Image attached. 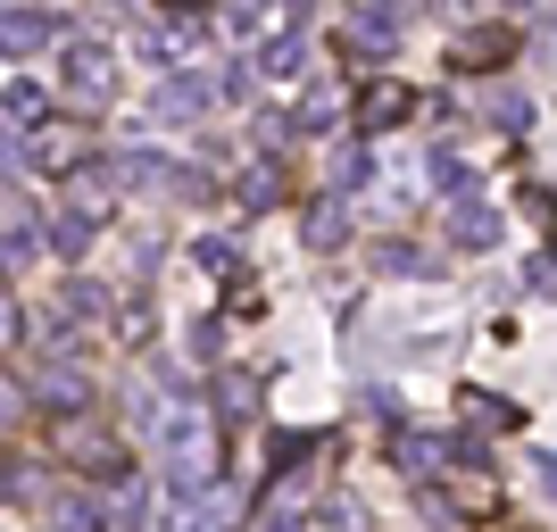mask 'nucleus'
Wrapping results in <instances>:
<instances>
[{
	"mask_svg": "<svg viewBox=\"0 0 557 532\" xmlns=\"http://www.w3.org/2000/svg\"><path fill=\"white\" fill-rule=\"evenodd\" d=\"M159 449H166V491H175V499H209L216 491V474H225V433H216L209 408L166 399L159 408Z\"/></svg>",
	"mask_w": 557,
	"mask_h": 532,
	"instance_id": "obj_1",
	"label": "nucleus"
},
{
	"mask_svg": "<svg viewBox=\"0 0 557 532\" xmlns=\"http://www.w3.org/2000/svg\"><path fill=\"white\" fill-rule=\"evenodd\" d=\"M50 449H59L67 466H84L92 483H125V474H134L125 449H116V433H109V424H92V417H59V424H50Z\"/></svg>",
	"mask_w": 557,
	"mask_h": 532,
	"instance_id": "obj_2",
	"label": "nucleus"
},
{
	"mask_svg": "<svg viewBox=\"0 0 557 532\" xmlns=\"http://www.w3.org/2000/svg\"><path fill=\"white\" fill-rule=\"evenodd\" d=\"M59 84H67L75 109H109V100H116V59H109V42L75 34V42L59 50Z\"/></svg>",
	"mask_w": 557,
	"mask_h": 532,
	"instance_id": "obj_3",
	"label": "nucleus"
},
{
	"mask_svg": "<svg viewBox=\"0 0 557 532\" xmlns=\"http://www.w3.org/2000/svg\"><path fill=\"white\" fill-rule=\"evenodd\" d=\"M209 109H216V75H200V67H166L159 92H150L159 125H191V116H209Z\"/></svg>",
	"mask_w": 557,
	"mask_h": 532,
	"instance_id": "obj_4",
	"label": "nucleus"
},
{
	"mask_svg": "<svg viewBox=\"0 0 557 532\" xmlns=\"http://www.w3.org/2000/svg\"><path fill=\"white\" fill-rule=\"evenodd\" d=\"M34 175H84L92 166V134L84 125H67V116H50V125H34Z\"/></svg>",
	"mask_w": 557,
	"mask_h": 532,
	"instance_id": "obj_5",
	"label": "nucleus"
},
{
	"mask_svg": "<svg viewBox=\"0 0 557 532\" xmlns=\"http://www.w3.org/2000/svg\"><path fill=\"white\" fill-rule=\"evenodd\" d=\"M399 34H408L399 9H349V17H342V50H349V59H392Z\"/></svg>",
	"mask_w": 557,
	"mask_h": 532,
	"instance_id": "obj_6",
	"label": "nucleus"
},
{
	"mask_svg": "<svg viewBox=\"0 0 557 532\" xmlns=\"http://www.w3.org/2000/svg\"><path fill=\"white\" fill-rule=\"evenodd\" d=\"M508 59H516V34H508V25H466L458 42H449V67H458V75L508 67Z\"/></svg>",
	"mask_w": 557,
	"mask_h": 532,
	"instance_id": "obj_7",
	"label": "nucleus"
},
{
	"mask_svg": "<svg viewBox=\"0 0 557 532\" xmlns=\"http://www.w3.org/2000/svg\"><path fill=\"white\" fill-rule=\"evenodd\" d=\"M200 42H209V17H141V50L166 59V67H184Z\"/></svg>",
	"mask_w": 557,
	"mask_h": 532,
	"instance_id": "obj_8",
	"label": "nucleus"
},
{
	"mask_svg": "<svg viewBox=\"0 0 557 532\" xmlns=\"http://www.w3.org/2000/svg\"><path fill=\"white\" fill-rule=\"evenodd\" d=\"M209 34H225V42H275V34H292V9H275V0H258V9H225V17H209Z\"/></svg>",
	"mask_w": 557,
	"mask_h": 532,
	"instance_id": "obj_9",
	"label": "nucleus"
},
{
	"mask_svg": "<svg viewBox=\"0 0 557 532\" xmlns=\"http://www.w3.org/2000/svg\"><path fill=\"white\" fill-rule=\"evenodd\" d=\"M59 42V17L50 9H0V59H34V50Z\"/></svg>",
	"mask_w": 557,
	"mask_h": 532,
	"instance_id": "obj_10",
	"label": "nucleus"
},
{
	"mask_svg": "<svg viewBox=\"0 0 557 532\" xmlns=\"http://www.w3.org/2000/svg\"><path fill=\"white\" fill-rule=\"evenodd\" d=\"M408 116H417V92H408V84H392V75L358 92V134H392V125H408Z\"/></svg>",
	"mask_w": 557,
	"mask_h": 532,
	"instance_id": "obj_11",
	"label": "nucleus"
},
{
	"mask_svg": "<svg viewBox=\"0 0 557 532\" xmlns=\"http://www.w3.org/2000/svg\"><path fill=\"white\" fill-rule=\"evenodd\" d=\"M442 499H449L458 516H499V508H508L491 466H458V474H442Z\"/></svg>",
	"mask_w": 557,
	"mask_h": 532,
	"instance_id": "obj_12",
	"label": "nucleus"
},
{
	"mask_svg": "<svg viewBox=\"0 0 557 532\" xmlns=\"http://www.w3.org/2000/svg\"><path fill=\"white\" fill-rule=\"evenodd\" d=\"M449 242H458V250H499V209H491L483 191L449 200Z\"/></svg>",
	"mask_w": 557,
	"mask_h": 532,
	"instance_id": "obj_13",
	"label": "nucleus"
},
{
	"mask_svg": "<svg viewBox=\"0 0 557 532\" xmlns=\"http://www.w3.org/2000/svg\"><path fill=\"white\" fill-rule=\"evenodd\" d=\"M342 116H349V92L333 84V75H308V92H300V116H292V125H300V134H333Z\"/></svg>",
	"mask_w": 557,
	"mask_h": 532,
	"instance_id": "obj_14",
	"label": "nucleus"
},
{
	"mask_svg": "<svg viewBox=\"0 0 557 532\" xmlns=\"http://www.w3.org/2000/svg\"><path fill=\"white\" fill-rule=\"evenodd\" d=\"M300 242H308V250H342V242H349V200H333V191H325V200H308Z\"/></svg>",
	"mask_w": 557,
	"mask_h": 532,
	"instance_id": "obj_15",
	"label": "nucleus"
},
{
	"mask_svg": "<svg viewBox=\"0 0 557 532\" xmlns=\"http://www.w3.org/2000/svg\"><path fill=\"white\" fill-rule=\"evenodd\" d=\"M258 75H275V84H300V75H308V25H292V34H275V42L258 50Z\"/></svg>",
	"mask_w": 557,
	"mask_h": 532,
	"instance_id": "obj_16",
	"label": "nucleus"
},
{
	"mask_svg": "<svg viewBox=\"0 0 557 532\" xmlns=\"http://www.w3.org/2000/svg\"><path fill=\"white\" fill-rule=\"evenodd\" d=\"M392 458H399V466H408V474H417V483H424V474H433V466H449V458H458V449H449L442 433H408V424H399Z\"/></svg>",
	"mask_w": 557,
	"mask_h": 532,
	"instance_id": "obj_17",
	"label": "nucleus"
},
{
	"mask_svg": "<svg viewBox=\"0 0 557 532\" xmlns=\"http://www.w3.org/2000/svg\"><path fill=\"white\" fill-rule=\"evenodd\" d=\"M141 184L166 191V200H209V175L200 166H166V159H141Z\"/></svg>",
	"mask_w": 557,
	"mask_h": 532,
	"instance_id": "obj_18",
	"label": "nucleus"
},
{
	"mask_svg": "<svg viewBox=\"0 0 557 532\" xmlns=\"http://www.w3.org/2000/svg\"><path fill=\"white\" fill-rule=\"evenodd\" d=\"M458 408H466V424H474V433H516V424H524V408H516V399H491V392H458Z\"/></svg>",
	"mask_w": 557,
	"mask_h": 532,
	"instance_id": "obj_19",
	"label": "nucleus"
},
{
	"mask_svg": "<svg viewBox=\"0 0 557 532\" xmlns=\"http://www.w3.org/2000/svg\"><path fill=\"white\" fill-rule=\"evenodd\" d=\"M424 175H433V184L449 191V200H466V191H474V159H466V150H424Z\"/></svg>",
	"mask_w": 557,
	"mask_h": 532,
	"instance_id": "obj_20",
	"label": "nucleus"
},
{
	"mask_svg": "<svg viewBox=\"0 0 557 532\" xmlns=\"http://www.w3.org/2000/svg\"><path fill=\"white\" fill-rule=\"evenodd\" d=\"M258 532H308L300 483H275V491H267V508H258Z\"/></svg>",
	"mask_w": 557,
	"mask_h": 532,
	"instance_id": "obj_21",
	"label": "nucleus"
},
{
	"mask_svg": "<svg viewBox=\"0 0 557 532\" xmlns=\"http://www.w3.org/2000/svg\"><path fill=\"white\" fill-rule=\"evenodd\" d=\"M233 191H242V209H275V200H283V166L275 159L242 166V184H233Z\"/></svg>",
	"mask_w": 557,
	"mask_h": 532,
	"instance_id": "obj_22",
	"label": "nucleus"
},
{
	"mask_svg": "<svg viewBox=\"0 0 557 532\" xmlns=\"http://www.w3.org/2000/svg\"><path fill=\"white\" fill-rule=\"evenodd\" d=\"M250 408H258V383H250V374H225V383H216V408H209V417H216V433H225V424H242Z\"/></svg>",
	"mask_w": 557,
	"mask_h": 532,
	"instance_id": "obj_23",
	"label": "nucleus"
},
{
	"mask_svg": "<svg viewBox=\"0 0 557 532\" xmlns=\"http://www.w3.org/2000/svg\"><path fill=\"white\" fill-rule=\"evenodd\" d=\"M367 267H383V275H433V258H424L417 242H374Z\"/></svg>",
	"mask_w": 557,
	"mask_h": 532,
	"instance_id": "obj_24",
	"label": "nucleus"
},
{
	"mask_svg": "<svg viewBox=\"0 0 557 532\" xmlns=\"http://www.w3.org/2000/svg\"><path fill=\"white\" fill-rule=\"evenodd\" d=\"M367 175H374V150L367 141H342V150H333V200H342L349 184H367Z\"/></svg>",
	"mask_w": 557,
	"mask_h": 532,
	"instance_id": "obj_25",
	"label": "nucleus"
},
{
	"mask_svg": "<svg viewBox=\"0 0 557 532\" xmlns=\"http://www.w3.org/2000/svg\"><path fill=\"white\" fill-rule=\"evenodd\" d=\"M34 392H42V399H59V417H84V374H75V367H50L42 383H34Z\"/></svg>",
	"mask_w": 557,
	"mask_h": 532,
	"instance_id": "obj_26",
	"label": "nucleus"
},
{
	"mask_svg": "<svg viewBox=\"0 0 557 532\" xmlns=\"http://www.w3.org/2000/svg\"><path fill=\"white\" fill-rule=\"evenodd\" d=\"M0 116H9V125H50V100L34 92V84H9V92H0Z\"/></svg>",
	"mask_w": 557,
	"mask_h": 532,
	"instance_id": "obj_27",
	"label": "nucleus"
},
{
	"mask_svg": "<svg viewBox=\"0 0 557 532\" xmlns=\"http://www.w3.org/2000/svg\"><path fill=\"white\" fill-rule=\"evenodd\" d=\"M84 242H92V216H75V209H67V216H50V250H67V258H75Z\"/></svg>",
	"mask_w": 557,
	"mask_h": 532,
	"instance_id": "obj_28",
	"label": "nucleus"
},
{
	"mask_svg": "<svg viewBox=\"0 0 557 532\" xmlns=\"http://www.w3.org/2000/svg\"><path fill=\"white\" fill-rule=\"evenodd\" d=\"M300 458H308V433H275V441H267V466H275L283 483H292V466H300Z\"/></svg>",
	"mask_w": 557,
	"mask_h": 532,
	"instance_id": "obj_29",
	"label": "nucleus"
},
{
	"mask_svg": "<svg viewBox=\"0 0 557 532\" xmlns=\"http://www.w3.org/2000/svg\"><path fill=\"white\" fill-rule=\"evenodd\" d=\"M25 408H34V383H17V374L0 367V424H17Z\"/></svg>",
	"mask_w": 557,
	"mask_h": 532,
	"instance_id": "obj_30",
	"label": "nucleus"
},
{
	"mask_svg": "<svg viewBox=\"0 0 557 532\" xmlns=\"http://www.w3.org/2000/svg\"><path fill=\"white\" fill-rule=\"evenodd\" d=\"M491 125H499V134H524V125H533L524 92H499V100H491Z\"/></svg>",
	"mask_w": 557,
	"mask_h": 532,
	"instance_id": "obj_31",
	"label": "nucleus"
},
{
	"mask_svg": "<svg viewBox=\"0 0 557 532\" xmlns=\"http://www.w3.org/2000/svg\"><path fill=\"white\" fill-rule=\"evenodd\" d=\"M25 342V308H17V292L0 283V349H17Z\"/></svg>",
	"mask_w": 557,
	"mask_h": 532,
	"instance_id": "obj_32",
	"label": "nucleus"
},
{
	"mask_svg": "<svg viewBox=\"0 0 557 532\" xmlns=\"http://www.w3.org/2000/svg\"><path fill=\"white\" fill-rule=\"evenodd\" d=\"M0 499H34V466L25 458H0Z\"/></svg>",
	"mask_w": 557,
	"mask_h": 532,
	"instance_id": "obj_33",
	"label": "nucleus"
},
{
	"mask_svg": "<svg viewBox=\"0 0 557 532\" xmlns=\"http://www.w3.org/2000/svg\"><path fill=\"white\" fill-rule=\"evenodd\" d=\"M191 258H200L209 275H225V267H233V275H242V258H233V242H216V233H209V242H200V250H191Z\"/></svg>",
	"mask_w": 557,
	"mask_h": 532,
	"instance_id": "obj_34",
	"label": "nucleus"
},
{
	"mask_svg": "<svg viewBox=\"0 0 557 532\" xmlns=\"http://www.w3.org/2000/svg\"><path fill=\"white\" fill-rule=\"evenodd\" d=\"M0 175H17V184H25V175H34V166H25V150H17V134H9V125H0Z\"/></svg>",
	"mask_w": 557,
	"mask_h": 532,
	"instance_id": "obj_35",
	"label": "nucleus"
},
{
	"mask_svg": "<svg viewBox=\"0 0 557 532\" xmlns=\"http://www.w3.org/2000/svg\"><path fill=\"white\" fill-rule=\"evenodd\" d=\"M541 34H549V42H557V9H541Z\"/></svg>",
	"mask_w": 557,
	"mask_h": 532,
	"instance_id": "obj_36",
	"label": "nucleus"
},
{
	"mask_svg": "<svg viewBox=\"0 0 557 532\" xmlns=\"http://www.w3.org/2000/svg\"><path fill=\"white\" fill-rule=\"evenodd\" d=\"M42 532H75V524H42Z\"/></svg>",
	"mask_w": 557,
	"mask_h": 532,
	"instance_id": "obj_37",
	"label": "nucleus"
},
{
	"mask_svg": "<svg viewBox=\"0 0 557 532\" xmlns=\"http://www.w3.org/2000/svg\"><path fill=\"white\" fill-rule=\"evenodd\" d=\"M549 267H557V242H549Z\"/></svg>",
	"mask_w": 557,
	"mask_h": 532,
	"instance_id": "obj_38",
	"label": "nucleus"
}]
</instances>
